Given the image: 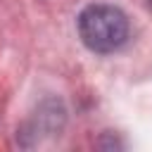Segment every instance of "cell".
I'll return each instance as SVG.
<instances>
[{
	"mask_svg": "<svg viewBox=\"0 0 152 152\" xmlns=\"http://www.w3.org/2000/svg\"><path fill=\"white\" fill-rule=\"evenodd\" d=\"M128 33V17L114 5H88L78 14V36L83 45L97 55H109L124 48Z\"/></svg>",
	"mask_w": 152,
	"mask_h": 152,
	"instance_id": "1",
	"label": "cell"
},
{
	"mask_svg": "<svg viewBox=\"0 0 152 152\" xmlns=\"http://www.w3.org/2000/svg\"><path fill=\"white\" fill-rule=\"evenodd\" d=\"M147 2H150V7H152V0H147Z\"/></svg>",
	"mask_w": 152,
	"mask_h": 152,
	"instance_id": "2",
	"label": "cell"
}]
</instances>
